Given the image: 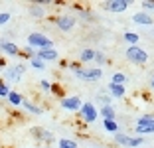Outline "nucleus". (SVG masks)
Wrapping results in <instances>:
<instances>
[{
    "label": "nucleus",
    "instance_id": "f257e3e1",
    "mask_svg": "<svg viewBox=\"0 0 154 148\" xmlns=\"http://www.w3.org/2000/svg\"><path fill=\"white\" fill-rule=\"evenodd\" d=\"M28 48H32L34 51H42V49H54V42L50 40L48 36L40 34V32H34L28 36Z\"/></svg>",
    "mask_w": 154,
    "mask_h": 148
},
{
    "label": "nucleus",
    "instance_id": "f03ea898",
    "mask_svg": "<svg viewBox=\"0 0 154 148\" xmlns=\"http://www.w3.org/2000/svg\"><path fill=\"white\" fill-rule=\"evenodd\" d=\"M127 59L131 63H138V65H142V63L148 61V54H146L142 48H138V45H128V49H127Z\"/></svg>",
    "mask_w": 154,
    "mask_h": 148
},
{
    "label": "nucleus",
    "instance_id": "7ed1b4c3",
    "mask_svg": "<svg viewBox=\"0 0 154 148\" xmlns=\"http://www.w3.org/2000/svg\"><path fill=\"white\" fill-rule=\"evenodd\" d=\"M128 0H111V2H105V8L109 10L111 14H121L128 8Z\"/></svg>",
    "mask_w": 154,
    "mask_h": 148
},
{
    "label": "nucleus",
    "instance_id": "20e7f679",
    "mask_svg": "<svg viewBox=\"0 0 154 148\" xmlns=\"http://www.w3.org/2000/svg\"><path fill=\"white\" fill-rule=\"evenodd\" d=\"M77 77H81V79L85 81H99L101 77H103V71H101L99 67H93V69H87V71H83V69H77Z\"/></svg>",
    "mask_w": 154,
    "mask_h": 148
},
{
    "label": "nucleus",
    "instance_id": "39448f33",
    "mask_svg": "<svg viewBox=\"0 0 154 148\" xmlns=\"http://www.w3.org/2000/svg\"><path fill=\"white\" fill-rule=\"evenodd\" d=\"M79 111H81L83 119H85L87 122H95L97 115H99V113H97V109H95V105H93V103H83Z\"/></svg>",
    "mask_w": 154,
    "mask_h": 148
},
{
    "label": "nucleus",
    "instance_id": "423d86ee",
    "mask_svg": "<svg viewBox=\"0 0 154 148\" xmlns=\"http://www.w3.org/2000/svg\"><path fill=\"white\" fill-rule=\"evenodd\" d=\"M55 24H57V28L61 32H69V30H73V26H75V18L69 16V14H63V16H59V18L55 20Z\"/></svg>",
    "mask_w": 154,
    "mask_h": 148
},
{
    "label": "nucleus",
    "instance_id": "0eeeda50",
    "mask_svg": "<svg viewBox=\"0 0 154 148\" xmlns=\"http://www.w3.org/2000/svg\"><path fill=\"white\" fill-rule=\"evenodd\" d=\"M81 99L79 97H65L61 99V109H65V111H79L81 109Z\"/></svg>",
    "mask_w": 154,
    "mask_h": 148
},
{
    "label": "nucleus",
    "instance_id": "6e6552de",
    "mask_svg": "<svg viewBox=\"0 0 154 148\" xmlns=\"http://www.w3.org/2000/svg\"><path fill=\"white\" fill-rule=\"evenodd\" d=\"M36 57L40 61H55L57 59V51L55 49H42V51H36Z\"/></svg>",
    "mask_w": 154,
    "mask_h": 148
},
{
    "label": "nucleus",
    "instance_id": "1a4fd4ad",
    "mask_svg": "<svg viewBox=\"0 0 154 148\" xmlns=\"http://www.w3.org/2000/svg\"><path fill=\"white\" fill-rule=\"evenodd\" d=\"M132 22L142 24V26H150V24L154 22V18L150 16V14H146V12H136L134 16H132Z\"/></svg>",
    "mask_w": 154,
    "mask_h": 148
},
{
    "label": "nucleus",
    "instance_id": "9d476101",
    "mask_svg": "<svg viewBox=\"0 0 154 148\" xmlns=\"http://www.w3.org/2000/svg\"><path fill=\"white\" fill-rule=\"evenodd\" d=\"M22 73H24V65H14V67H10L8 71H6V77H8L10 81H20Z\"/></svg>",
    "mask_w": 154,
    "mask_h": 148
},
{
    "label": "nucleus",
    "instance_id": "9b49d317",
    "mask_svg": "<svg viewBox=\"0 0 154 148\" xmlns=\"http://www.w3.org/2000/svg\"><path fill=\"white\" fill-rule=\"evenodd\" d=\"M0 49H2L4 54H8V55H16L20 51L18 45L14 44V42H0Z\"/></svg>",
    "mask_w": 154,
    "mask_h": 148
},
{
    "label": "nucleus",
    "instance_id": "f8f14e48",
    "mask_svg": "<svg viewBox=\"0 0 154 148\" xmlns=\"http://www.w3.org/2000/svg\"><path fill=\"white\" fill-rule=\"evenodd\" d=\"M101 115H103L105 121H115V109L111 105H103L101 107Z\"/></svg>",
    "mask_w": 154,
    "mask_h": 148
},
{
    "label": "nucleus",
    "instance_id": "ddd939ff",
    "mask_svg": "<svg viewBox=\"0 0 154 148\" xmlns=\"http://www.w3.org/2000/svg\"><path fill=\"white\" fill-rule=\"evenodd\" d=\"M22 107L26 109L28 113H32V115H42V113H44L40 107H36V105H32V103H28V101H22Z\"/></svg>",
    "mask_w": 154,
    "mask_h": 148
},
{
    "label": "nucleus",
    "instance_id": "4468645a",
    "mask_svg": "<svg viewBox=\"0 0 154 148\" xmlns=\"http://www.w3.org/2000/svg\"><path fill=\"white\" fill-rule=\"evenodd\" d=\"M109 91H111L113 97H122V95H125V85H113V83H111Z\"/></svg>",
    "mask_w": 154,
    "mask_h": 148
},
{
    "label": "nucleus",
    "instance_id": "2eb2a0df",
    "mask_svg": "<svg viewBox=\"0 0 154 148\" xmlns=\"http://www.w3.org/2000/svg\"><path fill=\"white\" fill-rule=\"evenodd\" d=\"M95 59V49H83L81 51V61L87 63V61H93Z\"/></svg>",
    "mask_w": 154,
    "mask_h": 148
},
{
    "label": "nucleus",
    "instance_id": "dca6fc26",
    "mask_svg": "<svg viewBox=\"0 0 154 148\" xmlns=\"http://www.w3.org/2000/svg\"><path fill=\"white\" fill-rule=\"evenodd\" d=\"M154 122V115H144L136 121V126H146V125H152Z\"/></svg>",
    "mask_w": 154,
    "mask_h": 148
},
{
    "label": "nucleus",
    "instance_id": "f3484780",
    "mask_svg": "<svg viewBox=\"0 0 154 148\" xmlns=\"http://www.w3.org/2000/svg\"><path fill=\"white\" fill-rule=\"evenodd\" d=\"M111 83H113V85H125V83H127V75H125V73H115Z\"/></svg>",
    "mask_w": 154,
    "mask_h": 148
},
{
    "label": "nucleus",
    "instance_id": "a211bd4d",
    "mask_svg": "<svg viewBox=\"0 0 154 148\" xmlns=\"http://www.w3.org/2000/svg\"><path fill=\"white\" fill-rule=\"evenodd\" d=\"M125 42H127V44H131V45H136V44H138V34L127 32V34H125Z\"/></svg>",
    "mask_w": 154,
    "mask_h": 148
},
{
    "label": "nucleus",
    "instance_id": "6ab92c4d",
    "mask_svg": "<svg viewBox=\"0 0 154 148\" xmlns=\"http://www.w3.org/2000/svg\"><path fill=\"white\" fill-rule=\"evenodd\" d=\"M128 140H131V136H127V134H121V132H117V134H115V142H117V144L128 146Z\"/></svg>",
    "mask_w": 154,
    "mask_h": 148
},
{
    "label": "nucleus",
    "instance_id": "aec40b11",
    "mask_svg": "<svg viewBox=\"0 0 154 148\" xmlns=\"http://www.w3.org/2000/svg\"><path fill=\"white\" fill-rule=\"evenodd\" d=\"M59 148H77V142L69 138H59Z\"/></svg>",
    "mask_w": 154,
    "mask_h": 148
},
{
    "label": "nucleus",
    "instance_id": "412c9836",
    "mask_svg": "<svg viewBox=\"0 0 154 148\" xmlns=\"http://www.w3.org/2000/svg\"><path fill=\"white\" fill-rule=\"evenodd\" d=\"M8 101L12 105H22V97H20L18 93H14V91H10V93H8Z\"/></svg>",
    "mask_w": 154,
    "mask_h": 148
},
{
    "label": "nucleus",
    "instance_id": "4be33fe9",
    "mask_svg": "<svg viewBox=\"0 0 154 148\" xmlns=\"http://www.w3.org/2000/svg\"><path fill=\"white\" fill-rule=\"evenodd\" d=\"M103 126H105V130H109V132H117V128H119V125L115 121H103Z\"/></svg>",
    "mask_w": 154,
    "mask_h": 148
},
{
    "label": "nucleus",
    "instance_id": "5701e85b",
    "mask_svg": "<svg viewBox=\"0 0 154 148\" xmlns=\"http://www.w3.org/2000/svg\"><path fill=\"white\" fill-rule=\"evenodd\" d=\"M136 132H138V134H148V132H154V122H152V125H146V126H136Z\"/></svg>",
    "mask_w": 154,
    "mask_h": 148
},
{
    "label": "nucleus",
    "instance_id": "b1692460",
    "mask_svg": "<svg viewBox=\"0 0 154 148\" xmlns=\"http://www.w3.org/2000/svg\"><path fill=\"white\" fill-rule=\"evenodd\" d=\"M30 12H32V16H36V18H40V16H44V10L40 8L38 4H34L32 8H30Z\"/></svg>",
    "mask_w": 154,
    "mask_h": 148
},
{
    "label": "nucleus",
    "instance_id": "393cba45",
    "mask_svg": "<svg viewBox=\"0 0 154 148\" xmlns=\"http://www.w3.org/2000/svg\"><path fill=\"white\" fill-rule=\"evenodd\" d=\"M8 93H10L8 85H6L4 81H0V97H8Z\"/></svg>",
    "mask_w": 154,
    "mask_h": 148
},
{
    "label": "nucleus",
    "instance_id": "a878e982",
    "mask_svg": "<svg viewBox=\"0 0 154 148\" xmlns=\"http://www.w3.org/2000/svg\"><path fill=\"white\" fill-rule=\"evenodd\" d=\"M10 22V12H0V26Z\"/></svg>",
    "mask_w": 154,
    "mask_h": 148
},
{
    "label": "nucleus",
    "instance_id": "bb28decb",
    "mask_svg": "<svg viewBox=\"0 0 154 148\" xmlns=\"http://www.w3.org/2000/svg\"><path fill=\"white\" fill-rule=\"evenodd\" d=\"M144 142V140L140 138V136H136V138H131L128 140V146H132V148H136V146H140V144Z\"/></svg>",
    "mask_w": 154,
    "mask_h": 148
},
{
    "label": "nucleus",
    "instance_id": "cd10ccee",
    "mask_svg": "<svg viewBox=\"0 0 154 148\" xmlns=\"http://www.w3.org/2000/svg\"><path fill=\"white\" fill-rule=\"evenodd\" d=\"M32 67H36V69H44V67H45V63H44V61H40L38 57H32Z\"/></svg>",
    "mask_w": 154,
    "mask_h": 148
},
{
    "label": "nucleus",
    "instance_id": "c85d7f7f",
    "mask_svg": "<svg viewBox=\"0 0 154 148\" xmlns=\"http://www.w3.org/2000/svg\"><path fill=\"white\" fill-rule=\"evenodd\" d=\"M95 59H97V63H99V65L107 63V61H105V55H103V54H99V51H95Z\"/></svg>",
    "mask_w": 154,
    "mask_h": 148
},
{
    "label": "nucleus",
    "instance_id": "c756f323",
    "mask_svg": "<svg viewBox=\"0 0 154 148\" xmlns=\"http://www.w3.org/2000/svg\"><path fill=\"white\" fill-rule=\"evenodd\" d=\"M142 8H146V10H154V2H148V0H144V2H142Z\"/></svg>",
    "mask_w": 154,
    "mask_h": 148
},
{
    "label": "nucleus",
    "instance_id": "7c9ffc66",
    "mask_svg": "<svg viewBox=\"0 0 154 148\" xmlns=\"http://www.w3.org/2000/svg\"><path fill=\"white\" fill-rule=\"evenodd\" d=\"M42 89H44V91H51V83H48V81H42Z\"/></svg>",
    "mask_w": 154,
    "mask_h": 148
},
{
    "label": "nucleus",
    "instance_id": "2f4dec72",
    "mask_svg": "<svg viewBox=\"0 0 154 148\" xmlns=\"http://www.w3.org/2000/svg\"><path fill=\"white\" fill-rule=\"evenodd\" d=\"M152 87H154V77H152Z\"/></svg>",
    "mask_w": 154,
    "mask_h": 148
}]
</instances>
